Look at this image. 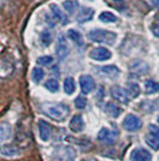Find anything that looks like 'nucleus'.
<instances>
[{
    "label": "nucleus",
    "mask_w": 159,
    "mask_h": 161,
    "mask_svg": "<svg viewBox=\"0 0 159 161\" xmlns=\"http://www.w3.org/2000/svg\"><path fill=\"white\" fill-rule=\"evenodd\" d=\"M79 83H80V88H81V92L84 94H90L93 89L96 88L95 80H93L92 76H90V75H83V76H80Z\"/></svg>",
    "instance_id": "423d86ee"
},
{
    "label": "nucleus",
    "mask_w": 159,
    "mask_h": 161,
    "mask_svg": "<svg viewBox=\"0 0 159 161\" xmlns=\"http://www.w3.org/2000/svg\"><path fill=\"white\" fill-rule=\"evenodd\" d=\"M68 37L73 40L74 42H77L78 45H81L83 43V39H81V35H80L79 31H77V30H74V29H71V30H68Z\"/></svg>",
    "instance_id": "393cba45"
},
{
    "label": "nucleus",
    "mask_w": 159,
    "mask_h": 161,
    "mask_svg": "<svg viewBox=\"0 0 159 161\" xmlns=\"http://www.w3.org/2000/svg\"><path fill=\"white\" fill-rule=\"evenodd\" d=\"M127 92H128V94L131 97H138L140 94V87L138 86V83H129L128 84V88H127Z\"/></svg>",
    "instance_id": "4be33fe9"
},
{
    "label": "nucleus",
    "mask_w": 159,
    "mask_h": 161,
    "mask_svg": "<svg viewBox=\"0 0 159 161\" xmlns=\"http://www.w3.org/2000/svg\"><path fill=\"white\" fill-rule=\"evenodd\" d=\"M117 138H119V131L117 130H111L109 128H102L98 135H97V140L100 143L106 144V146L114 144Z\"/></svg>",
    "instance_id": "7ed1b4c3"
},
{
    "label": "nucleus",
    "mask_w": 159,
    "mask_h": 161,
    "mask_svg": "<svg viewBox=\"0 0 159 161\" xmlns=\"http://www.w3.org/2000/svg\"><path fill=\"white\" fill-rule=\"evenodd\" d=\"M145 141L147 146L152 148L153 150H158L159 149V128L154 124L148 125V132L146 135Z\"/></svg>",
    "instance_id": "20e7f679"
},
{
    "label": "nucleus",
    "mask_w": 159,
    "mask_h": 161,
    "mask_svg": "<svg viewBox=\"0 0 159 161\" xmlns=\"http://www.w3.org/2000/svg\"><path fill=\"white\" fill-rule=\"evenodd\" d=\"M50 10H52V12H53L55 19H58L59 22H61L64 25L68 24V17H67V14H64V12L61 11V8H60L56 4H50Z\"/></svg>",
    "instance_id": "2eb2a0df"
},
{
    "label": "nucleus",
    "mask_w": 159,
    "mask_h": 161,
    "mask_svg": "<svg viewBox=\"0 0 159 161\" xmlns=\"http://www.w3.org/2000/svg\"><path fill=\"white\" fill-rule=\"evenodd\" d=\"M100 19L104 23H113V22L117 20V17L111 12H109V11H104L100 14Z\"/></svg>",
    "instance_id": "b1692460"
},
{
    "label": "nucleus",
    "mask_w": 159,
    "mask_h": 161,
    "mask_svg": "<svg viewBox=\"0 0 159 161\" xmlns=\"http://www.w3.org/2000/svg\"><path fill=\"white\" fill-rule=\"evenodd\" d=\"M87 37L93 42L105 43L108 46H113L115 41H116L117 35H116V33L104 30V29H95V30H91L87 34Z\"/></svg>",
    "instance_id": "f03ea898"
},
{
    "label": "nucleus",
    "mask_w": 159,
    "mask_h": 161,
    "mask_svg": "<svg viewBox=\"0 0 159 161\" xmlns=\"http://www.w3.org/2000/svg\"><path fill=\"white\" fill-rule=\"evenodd\" d=\"M132 161H152V155L145 148H134L131 152Z\"/></svg>",
    "instance_id": "6e6552de"
},
{
    "label": "nucleus",
    "mask_w": 159,
    "mask_h": 161,
    "mask_svg": "<svg viewBox=\"0 0 159 161\" xmlns=\"http://www.w3.org/2000/svg\"><path fill=\"white\" fill-rule=\"evenodd\" d=\"M38 131H40L41 141L48 142L52 138V126L44 120L38 121Z\"/></svg>",
    "instance_id": "9b49d317"
},
{
    "label": "nucleus",
    "mask_w": 159,
    "mask_h": 161,
    "mask_svg": "<svg viewBox=\"0 0 159 161\" xmlns=\"http://www.w3.org/2000/svg\"><path fill=\"white\" fill-rule=\"evenodd\" d=\"M64 7L68 14H74L75 10L79 7V4L75 0H66V1H64Z\"/></svg>",
    "instance_id": "412c9836"
},
{
    "label": "nucleus",
    "mask_w": 159,
    "mask_h": 161,
    "mask_svg": "<svg viewBox=\"0 0 159 161\" xmlns=\"http://www.w3.org/2000/svg\"><path fill=\"white\" fill-rule=\"evenodd\" d=\"M111 96L116 101H119L121 103H125V105H127L129 102V97H131L128 92H127V89H123L120 86H114L111 88Z\"/></svg>",
    "instance_id": "0eeeda50"
},
{
    "label": "nucleus",
    "mask_w": 159,
    "mask_h": 161,
    "mask_svg": "<svg viewBox=\"0 0 159 161\" xmlns=\"http://www.w3.org/2000/svg\"><path fill=\"white\" fill-rule=\"evenodd\" d=\"M115 1H121V0H115Z\"/></svg>",
    "instance_id": "473e14b6"
},
{
    "label": "nucleus",
    "mask_w": 159,
    "mask_h": 161,
    "mask_svg": "<svg viewBox=\"0 0 159 161\" xmlns=\"http://www.w3.org/2000/svg\"><path fill=\"white\" fill-rule=\"evenodd\" d=\"M44 87L50 92V93H56V92H59V82L56 80H54V78H50V80H48L44 83Z\"/></svg>",
    "instance_id": "5701e85b"
},
{
    "label": "nucleus",
    "mask_w": 159,
    "mask_h": 161,
    "mask_svg": "<svg viewBox=\"0 0 159 161\" xmlns=\"http://www.w3.org/2000/svg\"><path fill=\"white\" fill-rule=\"evenodd\" d=\"M151 30H152L154 36L159 37V24H153L152 27H151Z\"/></svg>",
    "instance_id": "c756f323"
},
{
    "label": "nucleus",
    "mask_w": 159,
    "mask_h": 161,
    "mask_svg": "<svg viewBox=\"0 0 159 161\" xmlns=\"http://www.w3.org/2000/svg\"><path fill=\"white\" fill-rule=\"evenodd\" d=\"M131 71L138 75H145L148 71V66H147V64L145 61L136 60L131 65Z\"/></svg>",
    "instance_id": "f3484780"
},
{
    "label": "nucleus",
    "mask_w": 159,
    "mask_h": 161,
    "mask_svg": "<svg viewBox=\"0 0 159 161\" xmlns=\"http://www.w3.org/2000/svg\"><path fill=\"white\" fill-rule=\"evenodd\" d=\"M42 111L46 115H48L49 118H52L56 121H65L67 119V117L69 115V107L65 103H61V102L44 103L42 106Z\"/></svg>",
    "instance_id": "f257e3e1"
},
{
    "label": "nucleus",
    "mask_w": 159,
    "mask_h": 161,
    "mask_svg": "<svg viewBox=\"0 0 159 161\" xmlns=\"http://www.w3.org/2000/svg\"><path fill=\"white\" fill-rule=\"evenodd\" d=\"M43 77H44V71L40 69V67H35L33 70V82H36V83H38L41 80H43Z\"/></svg>",
    "instance_id": "a878e982"
},
{
    "label": "nucleus",
    "mask_w": 159,
    "mask_h": 161,
    "mask_svg": "<svg viewBox=\"0 0 159 161\" xmlns=\"http://www.w3.org/2000/svg\"><path fill=\"white\" fill-rule=\"evenodd\" d=\"M104 111L106 112V114H109L113 118H117L120 114L122 113V109L117 105H115L114 102H108L105 105V107H104Z\"/></svg>",
    "instance_id": "a211bd4d"
},
{
    "label": "nucleus",
    "mask_w": 159,
    "mask_h": 161,
    "mask_svg": "<svg viewBox=\"0 0 159 161\" xmlns=\"http://www.w3.org/2000/svg\"><path fill=\"white\" fill-rule=\"evenodd\" d=\"M90 57L92 58L93 60H108V59L111 58V52L109 49H106L105 47H97L93 48L92 51L90 52Z\"/></svg>",
    "instance_id": "1a4fd4ad"
},
{
    "label": "nucleus",
    "mask_w": 159,
    "mask_h": 161,
    "mask_svg": "<svg viewBox=\"0 0 159 161\" xmlns=\"http://www.w3.org/2000/svg\"><path fill=\"white\" fill-rule=\"evenodd\" d=\"M148 1L153 5H159V0H148Z\"/></svg>",
    "instance_id": "7c9ffc66"
},
{
    "label": "nucleus",
    "mask_w": 159,
    "mask_h": 161,
    "mask_svg": "<svg viewBox=\"0 0 159 161\" xmlns=\"http://www.w3.org/2000/svg\"><path fill=\"white\" fill-rule=\"evenodd\" d=\"M145 92L147 94H154L159 92V83L153 80H145Z\"/></svg>",
    "instance_id": "6ab92c4d"
},
{
    "label": "nucleus",
    "mask_w": 159,
    "mask_h": 161,
    "mask_svg": "<svg viewBox=\"0 0 159 161\" xmlns=\"http://www.w3.org/2000/svg\"><path fill=\"white\" fill-rule=\"evenodd\" d=\"M64 89H65V93L67 95H72L75 90V83L72 77H67L65 82H64Z\"/></svg>",
    "instance_id": "aec40b11"
},
{
    "label": "nucleus",
    "mask_w": 159,
    "mask_h": 161,
    "mask_svg": "<svg viewBox=\"0 0 159 161\" xmlns=\"http://www.w3.org/2000/svg\"><path fill=\"white\" fill-rule=\"evenodd\" d=\"M122 126L126 129L127 131H131V132H134V131H138L141 129L142 126V121L140 119L138 115L135 114H127L123 119V123H122Z\"/></svg>",
    "instance_id": "39448f33"
},
{
    "label": "nucleus",
    "mask_w": 159,
    "mask_h": 161,
    "mask_svg": "<svg viewBox=\"0 0 159 161\" xmlns=\"http://www.w3.org/2000/svg\"><path fill=\"white\" fill-rule=\"evenodd\" d=\"M53 63V58L50 55H44V57H40L37 59V64H40L42 66H48Z\"/></svg>",
    "instance_id": "bb28decb"
},
{
    "label": "nucleus",
    "mask_w": 159,
    "mask_h": 161,
    "mask_svg": "<svg viewBox=\"0 0 159 161\" xmlns=\"http://www.w3.org/2000/svg\"><path fill=\"white\" fill-rule=\"evenodd\" d=\"M87 161H98V160H96V159H91V160H87Z\"/></svg>",
    "instance_id": "2f4dec72"
},
{
    "label": "nucleus",
    "mask_w": 159,
    "mask_h": 161,
    "mask_svg": "<svg viewBox=\"0 0 159 161\" xmlns=\"http://www.w3.org/2000/svg\"><path fill=\"white\" fill-rule=\"evenodd\" d=\"M56 54H58V58L60 60L65 59L67 55L69 54V47L67 45V41L65 39V36H60L58 43H56Z\"/></svg>",
    "instance_id": "9d476101"
},
{
    "label": "nucleus",
    "mask_w": 159,
    "mask_h": 161,
    "mask_svg": "<svg viewBox=\"0 0 159 161\" xmlns=\"http://www.w3.org/2000/svg\"><path fill=\"white\" fill-rule=\"evenodd\" d=\"M86 103H87V100L85 97H83V96H78L75 101H74V105H75V107L79 108V109H83V108L86 107Z\"/></svg>",
    "instance_id": "cd10ccee"
},
{
    "label": "nucleus",
    "mask_w": 159,
    "mask_h": 161,
    "mask_svg": "<svg viewBox=\"0 0 159 161\" xmlns=\"http://www.w3.org/2000/svg\"><path fill=\"white\" fill-rule=\"evenodd\" d=\"M158 123H159V117H158Z\"/></svg>",
    "instance_id": "72a5a7b5"
},
{
    "label": "nucleus",
    "mask_w": 159,
    "mask_h": 161,
    "mask_svg": "<svg viewBox=\"0 0 159 161\" xmlns=\"http://www.w3.org/2000/svg\"><path fill=\"white\" fill-rule=\"evenodd\" d=\"M41 40H42L44 46H49L50 42H52V35H50V33L49 31H43V33L41 34Z\"/></svg>",
    "instance_id": "c85d7f7f"
},
{
    "label": "nucleus",
    "mask_w": 159,
    "mask_h": 161,
    "mask_svg": "<svg viewBox=\"0 0 159 161\" xmlns=\"http://www.w3.org/2000/svg\"><path fill=\"white\" fill-rule=\"evenodd\" d=\"M93 11L90 7H80L79 11L75 14V20L79 23H85L87 20H90L93 17Z\"/></svg>",
    "instance_id": "f8f14e48"
},
{
    "label": "nucleus",
    "mask_w": 159,
    "mask_h": 161,
    "mask_svg": "<svg viewBox=\"0 0 159 161\" xmlns=\"http://www.w3.org/2000/svg\"><path fill=\"white\" fill-rule=\"evenodd\" d=\"M84 126H85V123L80 114H75L69 121V129L73 132H81L84 130Z\"/></svg>",
    "instance_id": "ddd939ff"
},
{
    "label": "nucleus",
    "mask_w": 159,
    "mask_h": 161,
    "mask_svg": "<svg viewBox=\"0 0 159 161\" xmlns=\"http://www.w3.org/2000/svg\"><path fill=\"white\" fill-rule=\"evenodd\" d=\"M100 72L105 77H110V78H116L120 75V69L115 65H108V66H102L98 69Z\"/></svg>",
    "instance_id": "dca6fc26"
},
{
    "label": "nucleus",
    "mask_w": 159,
    "mask_h": 161,
    "mask_svg": "<svg viewBox=\"0 0 159 161\" xmlns=\"http://www.w3.org/2000/svg\"><path fill=\"white\" fill-rule=\"evenodd\" d=\"M12 138V128L10 124L7 123H1L0 125V140L3 143H5L6 141H10Z\"/></svg>",
    "instance_id": "4468645a"
}]
</instances>
